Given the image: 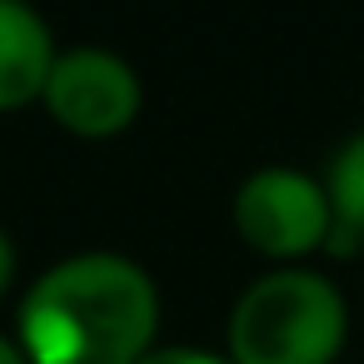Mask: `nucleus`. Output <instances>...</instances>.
<instances>
[{
  "label": "nucleus",
  "instance_id": "20e7f679",
  "mask_svg": "<svg viewBox=\"0 0 364 364\" xmlns=\"http://www.w3.org/2000/svg\"><path fill=\"white\" fill-rule=\"evenodd\" d=\"M46 105L75 135H115L140 110V80L110 50H70L50 65Z\"/></svg>",
  "mask_w": 364,
  "mask_h": 364
},
{
  "label": "nucleus",
  "instance_id": "f257e3e1",
  "mask_svg": "<svg viewBox=\"0 0 364 364\" xmlns=\"http://www.w3.org/2000/svg\"><path fill=\"white\" fill-rule=\"evenodd\" d=\"M160 324L155 279L120 255H75L21 304L31 364H140Z\"/></svg>",
  "mask_w": 364,
  "mask_h": 364
},
{
  "label": "nucleus",
  "instance_id": "39448f33",
  "mask_svg": "<svg viewBox=\"0 0 364 364\" xmlns=\"http://www.w3.org/2000/svg\"><path fill=\"white\" fill-rule=\"evenodd\" d=\"M55 50H50V31L36 11L0 0V110H16L31 95H46Z\"/></svg>",
  "mask_w": 364,
  "mask_h": 364
},
{
  "label": "nucleus",
  "instance_id": "1a4fd4ad",
  "mask_svg": "<svg viewBox=\"0 0 364 364\" xmlns=\"http://www.w3.org/2000/svg\"><path fill=\"white\" fill-rule=\"evenodd\" d=\"M0 364H26V354H21L16 344H6V339H0Z\"/></svg>",
  "mask_w": 364,
  "mask_h": 364
},
{
  "label": "nucleus",
  "instance_id": "0eeeda50",
  "mask_svg": "<svg viewBox=\"0 0 364 364\" xmlns=\"http://www.w3.org/2000/svg\"><path fill=\"white\" fill-rule=\"evenodd\" d=\"M140 364H230V359H220V354H210V349H185V344H175V349L145 354Z\"/></svg>",
  "mask_w": 364,
  "mask_h": 364
},
{
  "label": "nucleus",
  "instance_id": "7ed1b4c3",
  "mask_svg": "<svg viewBox=\"0 0 364 364\" xmlns=\"http://www.w3.org/2000/svg\"><path fill=\"white\" fill-rule=\"evenodd\" d=\"M235 230L259 255L274 259L309 255L324 235H334L329 190H319L299 170H259L235 195Z\"/></svg>",
  "mask_w": 364,
  "mask_h": 364
},
{
  "label": "nucleus",
  "instance_id": "f03ea898",
  "mask_svg": "<svg viewBox=\"0 0 364 364\" xmlns=\"http://www.w3.org/2000/svg\"><path fill=\"white\" fill-rule=\"evenodd\" d=\"M344 344V294L309 269L255 279L230 314L235 364H334Z\"/></svg>",
  "mask_w": 364,
  "mask_h": 364
},
{
  "label": "nucleus",
  "instance_id": "6e6552de",
  "mask_svg": "<svg viewBox=\"0 0 364 364\" xmlns=\"http://www.w3.org/2000/svg\"><path fill=\"white\" fill-rule=\"evenodd\" d=\"M11 269H16V255H11V240H6V230H0V289L11 284Z\"/></svg>",
  "mask_w": 364,
  "mask_h": 364
},
{
  "label": "nucleus",
  "instance_id": "423d86ee",
  "mask_svg": "<svg viewBox=\"0 0 364 364\" xmlns=\"http://www.w3.org/2000/svg\"><path fill=\"white\" fill-rule=\"evenodd\" d=\"M329 210H334V240H364V130L334 155Z\"/></svg>",
  "mask_w": 364,
  "mask_h": 364
}]
</instances>
